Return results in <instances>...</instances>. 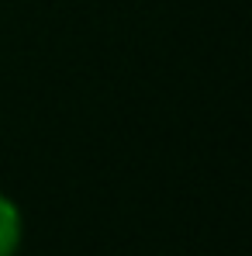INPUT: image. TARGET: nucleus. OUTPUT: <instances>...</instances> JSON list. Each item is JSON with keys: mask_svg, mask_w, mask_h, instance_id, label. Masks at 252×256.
Segmentation results:
<instances>
[{"mask_svg": "<svg viewBox=\"0 0 252 256\" xmlns=\"http://www.w3.org/2000/svg\"><path fill=\"white\" fill-rule=\"evenodd\" d=\"M21 232H24V225H21V212H17V204H14L10 198L0 194V256H14V253H17V246H21Z\"/></svg>", "mask_w": 252, "mask_h": 256, "instance_id": "f257e3e1", "label": "nucleus"}]
</instances>
